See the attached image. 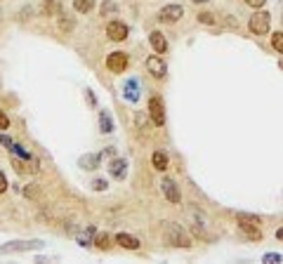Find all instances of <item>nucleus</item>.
<instances>
[{"instance_id": "6e6552de", "label": "nucleus", "mask_w": 283, "mask_h": 264, "mask_svg": "<svg viewBox=\"0 0 283 264\" xmlns=\"http://www.w3.org/2000/svg\"><path fill=\"white\" fill-rule=\"evenodd\" d=\"M146 68H149V74L154 76V78H163L168 71L166 62L160 59V54H151L149 59H146Z\"/></svg>"}, {"instance_id": "4be33fe9", "label": "nucleus", "mask_w": 283, "mask_h": 264, "mask_svg": "<svg viewBox=\"0 0 283 264\" xmlns=\"http://www.w3.org/2000/svg\"><path fill=\"white\" fill-rule=\"evenodd\" d=\"M94 246L100 248V250H108V248H111V238H108V234H100V236H94Z\"/></svg>"}, {"instance_id": "f257e3e1", "label": "nucleus", "mask_w": 283, "mask_h": 264, "mask_svg": "<svg viewBox=\"0 0 283 264\" xmlns=\"http://www.w3.org/2000/svg\"><path fill=\"white\" fill-rule=\"evenodd\" d=\"M163 236L166 243L172 248H192V238L184 234V229H180V224L175 222H163Z\"/></svg>"}, {"instance_id": "0eeeda50", "label": "nucleus", "mask_w": 283, "mask_h": 264, "mask_svg": "<svg viewBox=\"0 0 283 264\" xmlns=\"http://www.w3.org/2000/svg\"><path fill=\"white\" fill-rule=\"evenodd\" d=\"M106 36L111 38V40H116V42L125 40V38H128V26H125L123 22L114 19V22H108V26H106Z\"/></svg>"}, {"instance_id": "7ed1b4c3", "label": "nucleus", "mask_w": 283, "mask_h": 264, "mask_svg": "<svg viewBox=\"0 0 283 264\" xmlns=\"http://www.w3.org/2000/svg\"><path fill=\"white\" fill-rule=\"evenodd\" d=\"M269 26H272V14H269V12H255L248 22V28L255 33V36H266V33H269Z\"/></svg>"}, {"instance_id": "f3484780", "label": "nucleus", "mask_w": 283, "mask_h": 264, "mask_svg": "<svg viewBox=\"0 0 283 264\" xmlns=\"http://www.w3.org/2000/svg\"><path fill=\"white\" fill-rule=\"evenodd\" d=\"M100 128L102 132H114V120H111V116H108V111H100Z\"/></svg>"}, {"instance_id": "4468645a", "label": "nucleus", "mask_w": 283, "mask_h": 264, "mask_svg": "<svg viewBox=\"0 0 283 264\" xmlns=\"http://www.w3.org/2000/svg\"><path fill=\"white\" fill-rule=\"evenodd\" d=\"M116 243L120 248H125V250H137V248H140V240L134 238V236H130V234H118Z\"/></svg>"}, {"instance_id": "aec40b11", "label": "nucleus", "mask_w": 283, "mask_h": 264, "mask_svg": "<svg viewBox=\"0 0 283 264\" xmlns=\"http://www.w3.org/2000/svg\"><path fill=\"white\" fill-rule=\"evenodd\" d=\"M118 14V5L114 0H106L104 5H102V16H116Z\"/></svg>"}, {"instance_id": "9b49d317", "label": "nucleus", "mask_w": 283, "mask_h": 264, "mask_svg": "<svg viewBox=\"0 0 283 264\" xmlns=\"http://www.w3.org/2000/svg\"><path fill=\"white\" fill-rule=\"evenodd\" d=\"M108 174L116 177V180H125V174H128V163H125L123 158H114V160L108 163Z\"/></svg>"}, {"instance_id": "393cba45", "label": "nucleus", "mask_w": 283, "mask_h": 264, "mask_svg": "<svg viewBox=\"0 0 283 264\" xmlns=\"http://www.w3.org/2000/svg\"><path fill=\"white\" fill-rule=\"evenodd\" d=\"M272 45H274V50L278 54H283V33H274L272 36Z\"/></svg>"}, {"instance_id": "412c9836", "label": "nucleus", "mask_w": 283, "mask_h": 264, "mask_svg": "<svg viewBox=\"0 0 283 264\" xmlns=\"http://www.w3.org/2000/svg\"><path fill=\"white\" fill-rule=\"evenodd\" d=\"M74 8H76V12H90L92 8H94V0H74Z\"/></svg>"}, {"instance_id": "b1692460", "label": "nucleus", "mask_w": 283, "mask_h": 264, "mask_svg": "<svg viewBox=\"0 0 283 264\" xmlns=\"http://www.w3.org/2000/svg\"><path fill=\"white\" fill-rule=\"evenodd\" d=\"M10 151H12V154H14V156L24 158V160H31V154H28V151H24V148L19 146V144H12V146H10Z\"/></svg>"}, {"instance_id": "f704fd0d", "label": "nucleus", "mask_w": 283, "mask_h": 264, "mask_svg": "<svg viewBox=\"0 0 283 264\" xmlns=\"http://www.w3.org/2000/svg\"><path fill=\"white\" fill-rule=\"evenodd\" d=\"M194 2H208V0H194Z\"/></svg>"}, {"instance_id": "f8f14e48", "label": "nucleus", "mask_w": 283, "mask_h": 264, "mask_svg": "<svg viewBox=\"0 0 283 264\" xmlns=\"http://www.w3.org/2000/svg\"><path fill=\"white\" fill-rule=\"evenodd\" d=\"M78 165H80L83 170H97L102 165V156L100 154H85V156L78 158Z\"/></svg>"}, {"instance_id": "2eb2a0df", "label": "nucleus", "mask_w": 283, "mask_h": 264, "mask_svg": "<svg viewBox=\"0 0 283 264\" xmlns=\"http://www.w3.org/2000/svg\"><path fill=\"white\" fill-rule=\"evenodd\" d=\"M62 12V0H45L42 2V14L45 16H54Z\"/></svg>"}, {"instance_id": "423d86ee", "label": "nucleus", "mask_w": 283, "mask_h": 264, "mask_svg": "<svg viewBox=\"0 0 283 264\" xmlns=\"http://www.w3.org/2000/svg\"><path fill=\"white\" fill-rule=\"evenodd\" d=\"M184 16V8L182 5H166V8L158 12V19L166 22V24H175Z\"/></svg>"}, {"instance_id": "ddd939ff", "label": "nucleus", "mask_w": 283, "mask_h": 264, "mask_svg": "<svg viewBox=\"0 0 283 264\" xmlns=\"http://www.w3.org/2000/svg\"><path fill=\"white\" fill-rule=\"evenodd\" d=\"M149 40H151V48L156 50V54H163V52L168 50V40H166V36H163L160 31H154V33H151Z\"/></svg>"}, {"instance_id": "72a5a7b5", "label": "nucleus", "mask_w": 283, "mask_h": 264, "mask_svg": "<svg viewBox=\"0 0 283 264\" xmlns=\"http://www.w3.org/2000/svg\"><path fill=\"white\" fill-rule=\"evenodd\" d=\"M276 238H278V240H283V226H281V229H278V231H276Z\"/></svg>"}, {"instance_id": "473e14b6", "label": "nucleus", "mask_w": 283, "mask_h": 264, "mask_svg": "<svg viewBox=\"0 0 283 264\" xmlns=\"http://www.w3.org/2000/svg\"><path fill=\"white\" fill-rule=\"evenodd\" d=\"M24 194L26 196H31V198H38V191L36 189H24Z\"/></svg>"}, {"instance_id": "9d476101", "label": "nucleus", "mask_w": 283, "mask_h": 264, "mask_svg": "<svg viewBox=\"0 0 283 264\" xmlns=\"http://www.w3.org/2000/svg\"><path fill=\"white\" fill-rule=\"evenodd\" d=\"M236 222H238V226H241V231L248 236L250 240H260L262 238V234H260L258 229V224L255 222H250V220H243V217H236Z\"/></svg>"}, {"instance_id": "f03ea898", "label": "nucleus", "mask_w": 283, "mask_h": 264, "mask_svg": "<svg viewBox=\"0 0 283 264\" xmlns=\"http://www.w3.org/2000/svg\"><path fill=\"white\" fill-rule=\"evenodd\" d=\"M45 246L42 240H12L0 246V255H8V252H28V250H40Z\"/></svg>"}, {"instance_id": "a211bd4d", "label": "nucleus", "mask_w": 283, "mask_h": 264, "mask_svg": "<svg viewBox=\"0 0 283 264\" xmlns=\"http://www.w3.org/2000/svg\"><path fill=\"white\" fill-rule=\"evenodd\" d=\"M92 243H94V226H88V231L78 236V246L88 248V246H92Z\"/></svg>"}, {"instance_id": "c756f323", "label": "nucleus", "mask_w": 283, "mask_h": 264, "mask_svg": "<svg viewBox=\"0 0 283 264\" xmlns=\"http://www.w3.org/2000/svg\"><path fill=\"white\" fill-rule=\"evenodd\" d=\"M0 144H2V146H12V144H14V142H12V140H10V137H8V134H0Z\"/></svg>"}, {"instance_id": "dca6fc26", "label": "nucleus", "mask_w": 283, "mask_h": 264, "mask_svg": "<svg viewBox=\"0 0 283 264\" xmlns=\"http://www.w3.org/2000/svg\"><path fill=\"white\" fill-rule=\"evenodd\" d=\"M151 163H154V168H156L158 172H163V170H168V163H170V160H168V156L163 151H156V154L151 156Z\"/></svg>"}, {"instance_id": "bb28decb", "label": "nucleus", "mask_w": 283, "mask_h": 264, "mask_svg": "<svg viewBox=\"0 0 283 264\" xmlns=\"http://www.w3.org/2000/svg\"><path fill=\"white\" fill-rule=\"evenodd\" d=\"M198 22H200V24H215V16H212V14H210V12H200V14H198Z\"/></svg>"}, {"instance_id": "20e7f679", "label": "nucleus", "mask_w": 283, "mask_h": 264, "mask_svg": "<svg viewBox=\"0 0 283 264\" xmlns=\"http://www.w3.org/2000/svg\"><path fill=\"white\" fill-rule=\"evenodd\" d=\"M149 116H151V123L156 125V128H163V125H166V106H163V102H160L158 97H151Z\"/></svg>"}, {"instance_id": "6ab92c4d", "label": "nucleus", "mask_w": 283, "mask_h": 264, "mask_svg": "<svg viewBox=\"0 0 283 264\" xmlns=\"http://www.w3.org/2000/svg\"><path fill=\"white\" fill-rule=\"evenodd\" d=\"M125 97L130 99V102H137L140 99V94H137V80H128L125 82Z\"/></svg>"}, {"instance_id": "5701e85b", "label": "nucleus", "mask_w": 283, "mask_h": 264, "mask_svg": "<svg viewBox=\"0 0 283 264\" xmlns=\"http://www.w3.org/2000/svg\"><path fill=\"white\" fill-rule=\"evenodd\" d=\"M74 26H76V22L71 19V16H62V19H59V28H62L64 33H71L74 31Z\"/></svg>"}, {"instance_id": "cd10ccee", "label": "nucleus", "mask_w": 283, "mask_h": 264, "mask_svg": "<svg viewBox=\"0 0 283 264\" xmlns=\"http://www.w3.org/2000/svg\"><path fill=\"white\" fill-rule=\"evenodd\" d=\"M92 189H94V191H106L108 189V182L106 180H94V182H92Z\"/></svg>"}, {"instance_id": "7c9ffc66", "label": "nucleus", "mask_w": 283, "mask_h": 264, "mask_svg": "<svg viewBox=\"0 0 283 264\" xmlns=\"http://www.w3.org/2000/svg\"><path fill=\"white\" fill-rule=\"evenodd\" d=\"M8 191V180H5V174L0 172V194H5Z\"/></svg>"}, {"instance_id": "1a4fd4ad", "label": "nucleus", "mask_w": 283, "mask_h": 264, "mask_svg": "<svg viewBox=\"0 0 283 264\" xmlns=\"http://www.w3.org/2000/svg\"><path fill=\"white\" fill-rule=\"evenodd\" d=\"M160 189H163V194H166V198L170 200V203H180L182 200V196H180V189H177V184L170 177H166V180L160 182Z\"/></svg>"}, {"instance_id": "2f4dec72", "label": "nucleus", "mask_w": 283, "mask_h": 264, "mask_svg": "<svg viewBox=\"0 0 283 264\" xmlns=\"http://www.w3.org/2000/svg\"><path fill=\"white\" fill-rule=\"evenodd\" d=\"M246 2H248L250 8H255V10H260L262 5H264V0H246Z\"/></svg>"}, {"instance_id": "c85d7f7f", "label": "nucleus", "mask_w": 283, "mask_h": 264, "mask_svg": "<svg viewBox=\"0 0 283 264\" xmlns=\"http://www.w3.org/2000/svg\"><path fill=\"white\" fill-rule=\"evenodd\" d=\"M10 128V118L5 111H0V130H8Z\"/></svg>"}, {"instance_id": "a878e982", "label": "nucleus", "mask_w": 283, "mask_h": 264, "mask_svg": "<svg viewBox=\"0 0 283 264\" xmlns=\"http://www.w3.org/2000/svg\"><path fill=\"white\" fill-rule=\"evenodd\" d=\"M262 262H264V264H278V262H281V255H278V252H266Z\"/></svg>"}, {"instance_id": "39448f33", "label": "nucleus", "mask_w": 283, "mask_h": 264, "mask_svg": "<svg viewBox=\"0 0 283 264\" xmlns=\"http://www.w3.org/2000/svg\"><path fill=\"white\" fill-rule=\"evenodd\" d=\"M106 68L111 74H123L125 68H128V54H123V52H111L106 57Z\"/></svg>"}]
</instances>
